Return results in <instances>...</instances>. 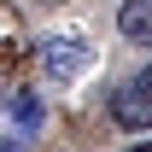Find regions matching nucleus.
Instances as JSON below:
<instances>
[{
  "instance_id": "423d86ee",
  "label": "nucleus",
  "mask_w": 152,
  "mask_h": 152,
  "mask_svg": "<svg viewBox=\"0 0 152 152\" xmlns=\"http://www.w3.org/2000/svg\"><path fill=\"white\" fill-rule=\"evenodd\" d=\"M134 152H152V140H140V146H134Z\"/></svg>"
},
{
  "instance_id": "20e7f679",
  "label": "nucleus",
  "mask_w": 152,
  "mask_h": 152,
  "mask_svg": "<svg viewBox=\"0 0 152 152\" xmlns=\"http://www.w3.org/2000/svg\"><path fill=\"white\" fill-rule=\"evenodd\" d=\"M0 152H23V140H18V134H6V140H0Z\"/></svg>"
},
{
  "instance_id": "f257e3e1",
  "label": "nucleus",
  "mask_w": 152,
  "mask_h": 152,
  "mask_svg": "<svg viewBox=\"0 0 152 152\" xmlns=\"http://www.w3.org/2000/svg\"><path fill=\"white\" fill-rule=\"evenodd\" d=\"M94 64V35L88 29H47L41 35V70L47 82H76Z\"/></svg>"
},
{
  "instance_id": "7ed1b4c3",
  "label": "nucleus",
  "mask_w": 152,
  "mask_h": 152,
  "mask_svg": "<svg viewBox=\"0 0 152 152\" xmlns=\"http://www.w3.org/2000/svg\"><path fill=\"white\" fill-rule=\"evenodd\" d=\"M117 35L129 47H152V0H123L117 12Z\"/></svg>"
},
{
  "instance_id": "39448f33",
  "label": "nucleus",
  "mask_w": 152,
  "mask_h": 152,
  "mask_svg": "<svg viewBox=\"0 0 152 152\" xmlns=\"http://www.w3.org/2000/svg\"><path fill=\"white\" fill-rule=\"evenodd\" d=\"M35 6H64V0H35Z\"/></svg>"
},
{
  "instance_id": "f03ea898",
  "label": "nucleus",
  "mask_w": 152,
  "mask_h": 152,
  "mask_svg": "<svg viewBox=\"0 0 152 152\" xmlns=\"http://www.w3.org/2000/svg\"><path fill=\"white\" fill-rule=\"evenodd\" d=\"M111 123L129 129V134H146V129H152V64L134 70L129 82H117V94H111Z\"/></svg>"
}]
</instances>
